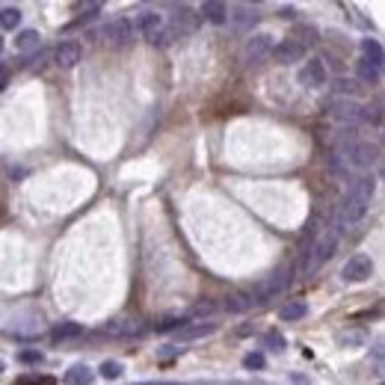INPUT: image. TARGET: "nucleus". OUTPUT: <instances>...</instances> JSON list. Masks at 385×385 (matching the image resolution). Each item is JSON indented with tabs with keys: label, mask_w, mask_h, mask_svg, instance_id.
Masks as SVG:
<instances>
[{
	"label": "nucleus",
	"mask_w": 385,
	"mask_h": 385,
	"mask_svg": "<svg viewBox=\"0 0 385 385\" xmlns=\"http://www.w3.org/2000/svg\"><path fill=\"white\" fill-rule=\"evenodd\" d=\"M373 193H377V178H373V175H359V178L350 184L347 199H344V205H341V223L359 225L361 220H365Z\"/></svg>",
	"instance_id": "1"
},
{
	"label": "nucleus",
	"mask_w": 385,
	"mask_h": 385,
	"mask_svg": "<svg viewBox=\"0 0 385 385\" xmlns=\"http://www.w3.org/2000/svg\"><path fill=\"white\" fill-rule=\"evenodd\" d=\"M341 228H344V223H341V216L335 223H329L326 228H323V234L314 241V246L308 249V261H306V267H303V276H308V273H314V270L320 267V264H326L332 255H335V249H338V241H341Z\"/></svg>",
	"instance_id": "2"
},
{
	"label": "nucleus",
	"mask_w": 385,
	"mask_h": 385,
	"mask_svg": "<svg viewBox=\"0 0 385 385\" xmlns=\"http://www.w3.org/2000/svg\"><path fill=\"white\" fill-rule=\"evenodd\" d=\"M137 36H140L137 27H133V21H128V18H116V21H110V24H104V30H101L104 45L113 48V50L131 48Z\"/></svg>",
	"instance_id": "3"
},
{
	"label": "nucleus",
	"mask_w": 385,
	"mask_h": 385,
	"mask_svg": "<svg viewBox=\"0 0 385 385\" xmlns=\"http://www.w3.org/2000/svg\"><path fill=\"white\" fill-rule=\"evenodd\" d=\"M288 285H290V267H282V270H276V273L270 276L267 282L258 285V288L252 290V294H255L258 303H270V299H276Z\"/></svg>",
	"instance_id": "4"
},
{
	"label": "nucleus",
	"mask_w": 385,
	"mask_h": 385,
	"mask_svg": "<svg viewBox=\"0 0 385 385\" xmlns=\"http://www.w3.org/2000/svg\"><path fill=\"white\" fill-rule=\"evenodd\" d=\"M276 50L273 45V36H267V33H258L246 41V48H243V62L246 66H258L264 57H270Z\"/></svg>",
	"instance_id": "5"
},
{
	"label": "nucleus",
	"mask_w": 385,
	"mask_h": 385,
	"mask_svg": "<svg viewBox=\"0 0 385 385\" xmlns=\"http://www.w3.org/2000/svg\"><path fill=\"white\" fill-rule=\"evenodd\" d=\"M332 116L338 122H347V124H356V122H368V107H361L353 98H335L332 101Z\"/></svg>",
	"instance_id": "6"
},
{
	"label": "nucleus",
	"mask_w": 385,
	"mask_h": 385,
	"mask_svg": "<svg viewBox=\"0 0 385 385\" xmlns=\"http://www.w3.org/2000/svg\"><path fill=\"white\" fill-rule=\"evenodd\" d=\"M373 273V261L368 255H353L350 261L344 264V270H341V279L344 282H353V285H359V282H368Z\"/></svg>",
	"instance_id": "7"
},
{
	"label": "nucleus",
	"mask_w": 385,
	"mask_h": 385,
	"mask_svg": "<svg viewBox=\"0 0 385 385\" xmlns=\"http://www.w3.org/2000/svg\"><path fill=\"white\" fill-rule=\"evenodd\" d=\"M299 83L303 86H308V89H320V86H326V80H329V71H326V66L320 59H308V62H303V68H299Z\"/></svg>",
	"instance_id": "8"
},
{
	"label": "nucleus",
	"mask_w": 385,
	"mask_h": 385,
	"mask_svg": "<svg viewBox=\"0 0 385 385\" xmlns=\"http://www.w3.org/2000/svg\"><path fill=\"white\" fill-rule=\"evenodd\" d=\"M133 27H137L140 36L154 39L163 30V15L160 12H151V9H142V12L133 15Z\"/></svg>",
	"instance_id": "9"
},
{
	"label": "nucleus",
	"mask_w": 385,
	"mask_h": 385,
	"mask_svg": "<svg viewBox=\"0 0 385 385\" xmlns=\"http://www.w3.org/2000/svg\"><path fill=\"white\" fill-rule=\"evenodd\" d=\"M80 57H83V48L77 45V41H71V39L59 41V45L54 48V62L59 68H75L80 62Z\"/></svg>",
	"instance_id": "10"
},
{
	"label": "nucleus",
	"mask_w": 385,
	"mask_h": 385,
	"mask_svg": "<svg viewBox=\"0 0 385 385\" xmlns=\"http://www.w3.org/2000/svg\"><path fill=\"white\" fill-rule=\"evenodd\" d=\"M228 21H232V27L237 33H249L258 24V9L249 3H237V6H232V18Z\"/></svg>",
	"instance_id": "11"
},
{
	"label": "nucleus",
	"mask_w": 385,
	"mask_h": 385,
	"mask_svg": "<svg viewBox=\"0 0 385 385\" xmlns=\"http://www.w3.org/2000/svg\"><path fill=\"white\" fill-rule=\"evenodd\" d=\"M255 303H258L255 294H249V290H234V294H228V297H225L223 308L228 311V314H243V311H249Z\"/></svg>",
	"instance_id": "12"
},
{
	"label": "nucleus",
	"mask_w": 385,
	"mask_h": 385,
	"mask_svg": "<svg viewBox=\"0 0 385 385\" xmlns=\"http://www.w3.org/2000/svg\"><path fill=\"white\" fill-rule=\"evenodd\" d=\"M273 57L279 62H299L306 57V48H303V41H297V39H285V41H279L276 45Z\"/></svg>",
	"instance_id": "13"
},
{
	"label": "nucleus",
	"mask_w": 385,
	"mask_h": 385,
	"mask_svg": "<svg viewBox=\"0 0 385 385\" xmlns=\"http://www.w3.org/2000/svg\"><path fill=\"white\" fill-rule=\"evenodd\" d=\"M172 27H175V33H178V36L196 33V30H199V15H196L190 6H181L178 15H175V21H172Z\"/></svg>",
	"instance_id": "14"
},
{
	"label": "nucleus",
	"mask_w": 385,
	"mask_h": 385,
	"mask_svg": "<svg viewBox=\"0 0 385 385\" xmlns=\"http://www.w3.org/2000/svg\"><path fill=\"white\" fill-rule=\"evenodd\" d=\"M202 18L211 21V24H225V21L232 18V9H228L225 3H220V0H205L202 3Z\"/></svg>",
	"instance_id": "15"
},
{
	"label": "nucleus",
	"mask_w": 385,
	"mask_h": 385,
	"mask_svg": "<svg viewBox=\"0 0 385 385\" xmlns=\"http://www.w3.org/2000/svg\"><path fill=\"white\" fill-rule=\"evenodd\" d=\"M83 335V323H75V320H66V323H59L54 332H50V338L62 344V341H75Z\"/></svg>",
	"instance_id": "16"
},
{
	"label": "nucleus",
	"mask_w": 385,
	"mask_h": 385,
	"mask_svg": "<svg viewBox=\"0 0 385 385\" xmlns=\"http://www.w3.org/2000/svg\"><path fill=\"white\" fill-rule=\"evenodd\" d=\"M308 314V303L306 299H294V303H285L279 308V317L282 320H303Z\"/></svg>",
	"instance_id": "17"
},
{
	"label": "nucleus",
	"mask_w": 385,
	"mask_h": 385,
	"mask_svg": "<svg viewBox=\"0 0 385 385\" xmlns=\"http://www.w3.org/2000/svg\"><path fill=\"white\" fill-rule=\"evenodd\" d=\"M92 379H95V373H92L86 365H75L66 370V382L68 385H92Z\"/></svg>",
	"instance_id": "18"
},
{
	"label": "nucleus",
	"mask_w": 385,
	"mask_h": 385,
	"mask_svg": "<svg viewBox=\"0 0 385 385\" xmlns=\"http://www.w3.org/2000/svg\"><path fill=\"white\" fill-rule=\"evenodd\" d=\"M361 50H365V59L368 62H373V66H379L382 68V62H385V50H382V45L377 39H365L361 41Z\"/></svg>",
	"instance_id": "19"
},
{
	"label": "nucleus",
	"mask_w": 385,
	"mask_h": 385,
	"mask_svg": "<svg viewBox=\"0 0 385 385\" xmlns=\"http://www.w3.org/2000/svg\"><path fill=\"white\" fill-rule=\"evenodd\" d=\"M216 326L214 323H187L181 332H178V338L181 341H193V338H202V335H211Z\"/></svg>",
	"instance_id": "20"
},
{
	"label": "nucleus",
	"mask_w": 385,
	"mask_h": 385,
	"mask_svg": "<svg viewBox=\"0 0 385 385\" xmlns=\"http://www.w3.org/2000/svg\"><path fill=\"white\" fill-rule=\"evenodd\" d=\"M39 41H41L39 30H21L15 36V50H33V48H39Z\"/></svg>",
	"instance_id": "21"
},
{
	"label": "nucleus",
	"mask_w": 385,
	"mask_h": 385,
	"mask_svg": "<svg viewBox=\"0 0 385 385\" xmlns=\"http://www.w3.org/2000/svg\"><path fill=\"white\" fill-rule=\"evenodd\" d=\"M18 24H21V9L18 6H3V12H0V27H3L6 33H12Z\"/></svg>",
	"instance_id": "22"
},
{
	"label": "nucleus",
	"mask_w": 385,
	"mask_h": 385,
	"mask_svg": "<svg viewBox=\"0 0 385 385\" xmlns=\"http://www.w3.org/2000/svg\"><path fill=\"white\" fill-rule=\"evenodd\" d=\"M107 335H133V332H140L137 320H113V323H107Z\"/></svg>",
	"instance_id": "23"
},
{
	"label": "nucleus",
	"mask_w": 385,
	"mask_h": 385,
	"mask_svg": "<svg viewBox=\"0 0 385 385\" xmlns=\"http://www.w3.org/2000/svg\"><path fill=\"white\" fill-rule=\"evenodd\" d=\"M175 39H178V33H175V27H163L160 33L151 39V45H154V48H166V45H172Z\"/></svg>",
	"instance_id": "24"
},
{
	"label": "nucleus",
	"mask_w": 385,
	"mask_h": 385,
	"mask_svg": "<svg viewBox=\"0 0 385 385\" xmlns=\"http://www.w3.org/2000/svg\"><path fill=\"white\" fill-rule=\"evenodd\" d=\"M98 373L104 379H119L122 377V365H119V361H104V365L98 368Z\"/></svg>",
	"instance_id": "25"
},
{
	"label": "nucleus",
	"mask_w": 385,
	"mask_h": 385,
	"mask_svg": "<svg viewBox=\"0 0 385 385\" xmlns=\"http://www.w3.org/2000/svg\"><path fill=\"white\" fill-rule=\"evenodd\" d=\"M359 75L365 77V80H379V75H382V68L379 66H373V62H359Z\"/></svg>",
	"instance_id": "26"
},
{
	"label": "nucleus",
	"mask_w": 385,
	"mask_h": 385,
	"mask_svg": "<svg viewBox=\"0 0 385 385\" xmlns=\"http://www.w3.org/2000/svg\"><path fill=\"white\" fill-rule=\"evenodd\" d=\"M187 326V317H166V320H160L158 323V332H172V329H184Z\"/></svg>",
	"instance_id": "27"
},
{
	"label": "nucleus",
	"mask_w": 385,
	"mask_h": 385,
	"mask_svg": "<svg viewBox=\"0 0 385 385\" xmlns=\"http://www.w3.org/2000/svg\"><path fill=\"white\" fill-rule=\"evenodd\" d=\"M15 385H54V377H18Z\"/></svg>",
	"instance_id": "28"
},
{
	"label": "nucleus",
	"mask_w": 385,
	"mask_h": 385,
	"mask_svg": "<svg viewBox=\"0 0 385 385\" xmlns=\"http://www.w3.org/2000/svg\"><path fill=\"white\" fill-rule=\"evenodd\" d=\"M18 361H24V365H39V361H41V353H39V350H21V353H18Z\"/></svg>",
	"instance_id": "29"
},
{
	"label": "nucleus",
	"mask_w": 385,
	"mask_h": 385,
	"mask_svg": "<svg viewBox=\"0 0 385 385\" xmlns=\"http://www.w3.org/2000/svg\"><path fill=\"white\" fill-rule=\"evenodd\" d=\"M338 344H353V347H356V344H365V335H361V332H347V335H338Z\"/></svg>",
	"instance_id": "30"
},
{
	"label": "nucleus",
	"mask_w": 385,
	"mask_h": 385,
	"mask_svg": "<svg viewBox=\"0 0 385 385\" xmlns=\"http://www.w3.org/2000/svg\"><path fill=\"white\" fill-rule=\"evenodd\" d=\"M335 86H338L341 95H356V92H359V83H356V80H344V77H341Z\"/></svg>",
	"instance_id": "31"
},
{
	"label": "nucleus",
	"mask_w": 385,
	"mask_h": 385,
	"mask_svg": "<svg viewBox=\"0 0 385 385\" xmlns=\"http://www.w3.org/2000/svg\"><path fill=\"white\" fill-rule=\"evenodd\" d=\"M243 365H246L249 370H261V368H264V356H261V353H249V356L243 359Z\"/></svg>",
	"instance_id": "32"
},
{
	"label": "nucleus",
	"mask_w": 385,
	"mask_h": 385,
	"mask_svg": "<svg viewBox=\"0 0 385 385\" xmlns=\"http://www.w3.org/2000/svg\"><path fill=\"white\" fill-rule=\"evenodd\" d=\"M303 36V48H308V45H314L317 41V30L314 27H299V33H297V39Z\"/></svg>",
	"instance_id": "33"
},
{
	"label": "nucleus",
	"mask_w": 385,
	"mask_h": 385,
	"mask_svg": "<svg viewBox=\"0 0 385 385\" xmlns=\"http://www.w3.org/2000/svg\"><path fill=\"white\" fill-rule=\"evenodd\" d=\"M267 344H270V350H285V338L279 335V332H270V335H267Z\"/></svg>",
	"instance_id": "34"
},
{
	"label": "nucleus",
	"mask_w": 385,
	"mask_h": 385,
	"mask_svg": "<svg viewBox=\"0 0 385 385\" xmlns=\"http://www.w3.org/2000/svg\"><path fill=\"white\" fill-rule=\"evenodd\" d=\"M214 308H216L214 303H202V306L193 308V314H196V317H205V314H214Z\"/></svg>",
	"instance_id": "35"
},
{
	"label": "nucleus",
	"mask_w": 385,
	"mask_h": 385,
	"mask_svg": "<svg viewBox=\"0 0 385 385\" xmlns=\"http://www.w3.org/2000/svg\"><path fill=\"white\" fill-rule=\"evenodd\" d=\"M101 12V3H86L83 6V18H95Z\"/></svg>",
	"instance_id": "36"
},
{
	"label": "nucleus",
	"mask_w": 385,
	"mask_h": 385,
	"mask_svg": "<svg viewBox=\"0 0 385 385\" xmlns=\"http://www.w3.org/2000/svg\"><path fill=\"white\" fill-rule=\"evenodd\" d=\"M140 385H154V382H140Z\"/></svg>",
	"instance_id": "37"
},
{
	"label": "nucleus",
	"mask_w": 385,
	"mask_h": 385,
	"mask_svg": "<svg viewBox=\"0 0 385 385\" xmlns=\"http://www.w3.org/2000/svg\"><path fill=\"white\" fill-rule=\"evenodd\" d=\"M255 385H258V382H255Z\"/></svg>",
	"instance_id": "38"
}]
</instances>
